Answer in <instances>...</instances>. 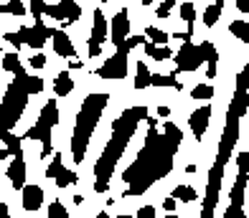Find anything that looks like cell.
Instances as JSON below:
<instances>
[{"label": "cell", "instance_id": "22", "mask_svg": "<svg viewBox=\"0 0 249 218\" xmlns=\"http://www.w3.org/2000/svg\"><path fill=\"white\" fill-rule=\"evenodd\" d=\"M61 170H64V165H61V155H56V157H53V163L46 168V178H53V180H56V175H59Z\"/></svg>", "mask_w": 249, "mask_h": 218}, {"label": "cell", "instance_id": "25", "mask_svg": "<svg viewBox=\"0 0 249 218\" xmlns=\"http://www.w3.org/2000/svg\"><path fill=\"white\" fill-rule=\"evenodd\" d=\"M49 216H51V218H64V216H66V208H64L61 203H51V205H49Z\"/></svg>", "mask_w": 249, "mask_h": 218}, {"label": "cell", "instance_id": "27", "mask_svg": "<svg viewBox=\"0 0 249 218\" xmlns=\"http://www.w3.org/2000/svg\"><path fill=\"white\" fill-rule=\"evenodd\" d=\"M247 86H249V64L244 66V71L239 74V82H236V89H244L247 91Z\"/></svg>", "mask_w": 249, "mask_h": 218}, {"label": "cell", "instance_id": "5", "mask_svg": "<svg viewBox=\"0 0 249 218\" xmlns=\"http://www.w3.org/2000/svg\"><path fill=\"white\" fill-rule=\"evenodd\" d=\"M5 175H10V183H13L16 188L23 190V188H26V160L18 155L13 163L8 165V173H5Z\"/></svg>", "mask_w": 249, "mask_h": 218}, {"label": "cell", "instance_id": "33", "mask_svg": "<svg viewBox=\"0 0 249 218\" xmlns=\"http://www.w3.org/2000/svg\"><path fill=\"white\" fill-rule=\"evenodd\" d=\"M247 114H249V112H247Z\"/></svg>", "mask_w": 249, "mask_h": 218}, {"label": "cell", "instance_id": "19", "mask_svg": "<svg viewBox=\"0 0 249 218\" xmlns=\"http://www.w3.org/2000/svg\"><path fill=\"white\" fill-rule=\"evenodd\" d=\"M219 13H221V5H209L206 13H203V23H206V26H213V23L219 20Z\"/></svg>", "mask_w": 249, "mask_h": 218}, {"label": "cell", "instance_id": "26", "mask_svg": "<svg viewBox=\"0 0 249 218\" xmlns=\"http://www.w3.org/2000/svg\"><path fill=\"white\" fill-rule=\"evenodd\" d=\"M173 5H176V0H165V3L158 8L155 16H158V18H168V16H171V8H173Z\"/></svg>", "mask_w": 249, "mask_h": 218}, {"label": "cell", "instance_id": "11", "mask_svg": "<svg viewBox=\"0 0 249 218\" xmlns=\"http://www.w3.org/2000/svg\"><path fill=\"white\" fill-rule=\"evenodd\" d=\"M153 84V76L148 71V66L145 64H138V76H135V86L138 89H145V86H150Z\"/></svg>", "mask_w": 249, "mask_h": 218}, {"label": "cell", "instance_id": "9", "mask_svg": "<svg viewBox=\"0 0 249 218\" xmlns=\"http://www.w3.org/2000/svg\"><path fill=\"white\" fill-rule=\"evenodd\" d=\"M92 41L102 43L107 38V23H105V16H102V10H94V28H92Z\"/></svg>", "mask_w": 249, "mask_h": 218}, {"label": "cell", "instance_id": "4", "mask_svg": "<svg viewBox=\"0 0 249 218\" xmlns=\"http://www.w3.org/2000/svg\"><path fill=\"white\" fill-rule=\"evenodd\" d=\"M209 122H211V109L209 107H201V109H196L188 117V124H191V130H194L196 140H201V137H203V132H206V127H209Z\"/></svg>", "mask_w": 249, "mask_h": 218}, {"label": "cell", "instance_id": "30", "mask_svg": "<svg viewBox=\"0 0 249 218\" xmlns=\"http://www.w3.org/2000/svg\"><path fill=\"white\" fill-rule=\"evenodd\" d=\"M176 201H178V198H165V203H163V211L173 213V211H176Z\"/></svg>", "mask_w": 249, "mask_h": 218}, {"label": "cell", "instance_id": "29", "mask_svg": "<svg viewBox=\"0 0 249 218\" xmlns=\"http://www.w3.org/2000/svg\"><path fill=\"white\" fill-rule=\"evenodd\" d=\"M150 216H155V208H153V205H142V208L138 211V218H150Z\"/></svg>", "mask_w": 249, "mask_h": 218}, {"label": "cell", "instance_id": "18", "mask_svg": "<svg viewBox=\"0 0 249 218\" xmlns=\"http://www.w3.org/2000/svg\"><path fill=\"white\" fill-rule=\"evenodd\" d=\"M191 97L194 99H211L213 97V86L211 84H201V86H196L194 91H191Z\"/></svg>", "mask_w": 249, "mask_h": 218}, {"label": "cell", "instance_id": "14", "mask_svg": "<svg viewBox=\"0 0 249 218\" xmlns=\"http://www.w3.org/2000/svg\"><path fill=\"white\" fill-rule=\"evenodd\" d=\"M229 31L234 33L236 38H242V41L249 38V23H244V20H234L231 26H229Z\"/></svg>", "mask_w": 249, "mask_h": 218}, {"label": "cell", "instance_id": "8", "mask_svg": "<svg viewBox=\"0 0 249 218\" xmlns=\"http://www.w3.org/2000/svg\"><path fill=\"white\" fill-rule=\"evenodd\" d=\"M51 38H53V53L64 56V59H66V56L71 59V56H74V43L69 41V36H66L64 31H53Z\"/></svg>", "mask_w": 249, "mask_h": 218}, {"label": "cell", "instance_id": "13", "mask_svg": "<svg viewBox=\"0 0 249 218\" xmlns=\"http://www.w3.org/2000/svg\"><path fill=\"white\" fill-rule=\"evenodd\" d=\"M3 68H5V71H13V74H20V71H23V68H20V64H18V53H16V51H8V53H5Z\"/></svg>", "mask_w": 249, "mask_h": 218}, {"label": "cell", "instance_id": "15", "mask_svg": "<svg viewBox=\"0 0 249 218\" xmlns=\"http://www.w3.org/2000/svg\"><path fill=\"white\" fill-rule=\"evenodd\" d=\"M198 51H201V59L203 61H216L219 59V53H216V46H213V43H201L198 46Z\"/></svg>", "mask_w": 249, "mask_h": 218}, {"label": "cell", "instance_id": "3", "mask_svg": "<svg viewBox=\"0 0 249 218\" xmlns=\"http://www.w3.org/2000/svg\"><path fill=\"white\" fill-rule=\"evenodd\" d=\"M173 59H176V64H178L180 71H194V68H196V66L203 61V59H201L198 46H191L188 41L183 43V49H180V51L173 56Z\"/></svg>", "mask_w": 249, "mask_h": 218}, {"label": "cell", "instance_id": "7", "mask_svg": "<svg viewBox=\"0 0 249 218\" xmlns=\"http://www.w3.org/2000/svg\"><path fill=\"white\" fill-rule=\"evenodd\" d=\"M43 205V190L38 185H26L23 188V208L26 211H38Z\"/></svg>", "mask_w": 249, "mask_h": 218}, {"label": "cell", "instance_id": "24", "mask_svg": "<svg viewBox=\"0 0 249 218\" xmlns=\"http://www.w3.org/2000/svg\"><path fill=\"white\" fill-rule=\"evenodd\" d=\"M236 165H239V175H249V152H239Z\"/></svg>", "mask_w": 249, "mask_h": 218}, {"label": "cell", "instance_id": "20", "mask_svg": "<svg viewBox=\"0 0 249 218\" xmlns=\"http://www.w3.org/2000/svg\"><path fill=\"white\" fill-rule=\"evenodd\" d=\"M43 13H49V5L43 3V0H31V16L36 20H41Z\"/></svg>", "mask_w": 249, "mask_h": 218}, {"label": "cell", "instance_id": "17", "mask_svg": "<svg viewBox=\"0 0 249 218\" xmlns=\"http://www.w3.org/2000/svg\"><path fill=\"white\" fill-rule=\"evenodd\" d=\"M76 183V175L71 173V170H61L59 175H56V185L59 188H66V185H74Z\"/></svg>", "mask_w": 249, "mask_h": 218}, {"label": "cell", "instance_id": "12", "mask_svg": "<svg viewBox=\"0 0 249 218\" xmlns=\"http://www.w3.org/2000/svg\"><path fill=\"white\" fill-rule=\"evenodd\" d=\"M173 196H176L180 203H194V201H196V190L191 188V185H178V188L173 190Z\"/></svg>", "mask_w": 249, "mask_h": 218}, {"label": "cell", "instance_id": "32", "mask_svg": "<svg viewBox=\"0 0 249 218\" xmlns=\"http://www.w3.org/2000/svg\"><path fill=\"white\" fill-rule=\"evenodd\" d=\"M150 3H155V0H142V5H150Z\"/></svg>", "mask_w": 249, "mask_h": 218}, {"label": "cell", "instance_id": "28", "mask_svg": "<svg viewBox=\"0 0 249 218\" xmlns=\"http://www.w3.org/2000/svg\"><path fill=\"white\" fill-rule=\"evenodd\" d=\"M46 64H49L46 53H38V56H33V59H31V66H33V68H43Z\"/></svg>", "mask_w": 249, "mask_h": 218}, {"label": "cell", "instance_id": "16", "mask_svg": "<svg viewBox=\"0 0 249 218\" xmlns=\"http://www.w3.org/2000/svg\"><path fill=\"white\" fill-rule=\"evenodd\" d=\"M145 36H148L153 43H160V46H165V43H168V33H165V31H160V28H148V31H145Z\"/></svg>", "mask_w": 249, "mask_h": 218}, {"label": "cell", "instance_id": "23", "mask_svg": "<svg viewBox=\"0 0 249 218\" xmlns=\"http://www.w3.org/2000/svg\"><path fill=\"white\" fill-rule=\"evenodd\" d=\"M180 18H183L186 23H194V18H196V8H194V3H183V5H180Z\"/></svg>", "mask_w": 249, "mask_h": 218}, {"label": "cell", "instance_id": "10", "mask_svg": "<svg viewBox=\"0 0 249 218\" xmlns=\"http://www.w3.org/2000/svg\"><path fill=\"white\" fill-rule=\"evenodd\" d=\"M71 89H74V82H71L69 71H61L59 76H56L53 91H56V94H59V97H69V94H71Z\"/></svg>", "mask_w": 249, "mask_h": 218}, {"label": "cell", "instance_id": "21", "mask_svg": "<svg viewBox=\"0 0 249 218\" xmlns=\"http://www.w3.org/2000/svg\"><path fill=\"white\" fill-rule=\"evenodd\" d=\"M23 3H18V0H8L3 5V13H10V16H23Z\"/></svg>", "mask_w": 249, "mask_h": 218}, {"label": "cell", "instance_id": "31", "mask_svg": "<svg viewBox=\"0 0 249 218\" xmlns=\"http://www.w3.org/2000/svg\"><path fill=\"white\" fill-rule=\"evenodd\" d=\"M236 8L239 13H249V0H236Z\"/></svg>", "mask_w": 249, "mask_h": 218}, {"label": "cell", "instance_id": "1", "mask_svg": "<svg viewBox=\"0 0 249 218\" xmlns=\"http://www.w3.org/2000/svg\"><path fill=\"white\" fill-rule=\"evenodd\" d=\"M107 101H109L107 94H89V99L84 101L82 112H79L76 127H74V140H71L76 163H82V160H84V152L89 147V137H92L94 124H97V119H99V114H102V109H105Z\"/></svg>", "mask_w": 249, "mask_h": 218}, {"label": "cell", "instance_id": "6", "mask_svg": "<svg viewBox=\"0 0 249 218\" xmlns=\"http://www.w3.org/2000/svg\"><path fill=\"white\" fill-rule=\"evenodd\" d=\"M127 31H130V16H127V10H120L115 16V20H112V41L122 43L124 36H127Z\"/></svg>", "mask_w": 249, "mask_h": 218}, {"label": "cell", "instance_id": "2", "mask_svg": "<svg viewBox=\"0 0 249 218\" xmlns=\"http://www.w3.org/2000/svg\"><path fill=\"white\" fill-rule=\"evenodd\" d=\"M127 46H120V51L115 56H109V61L99 68V76L102 79H122L124 74H127Z\"/></svg>", "mask_w": 249, "mask_h": 218}]
</instances>
